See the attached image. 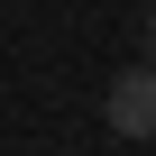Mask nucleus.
Wrapping results in <instances>:
<instances>
[{"instance_id":"1","label":"nucleus","mask_w":156,"mask_h":156,"mask_svg":"<svg viewBox=\"0 0 156 156\" xmlns=\"http://www.w3.org/2000/svg\"><path fill=\"white\" fill-rule=\"evenodd\" d=\"M101 119H110V138H156V64H129L119 73L110 101H101Z\"/></svg>"},{"instance_id":"2","label":"nucleus","mask_w":156,"mask_h":156,"mask_svg":"<svg viewBox=\"0 0 156 156\" xmlns=\"http://www.w3.org/2000/svg\"><path fill=\"white\" fill-rule=\"evenodd\" d=\"M147 46H156V19H147Z\"/></svg>"}]
</instances>
